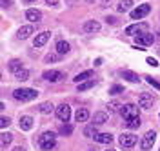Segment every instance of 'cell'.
I'll return each mask as SVG.
<instances>
[{
  "instance_id": "1",
  "label": "cell",
  "mask_w": 160,
  "mask_h": 151,
  "mask_svg": "<svg viewBox=\"0 0 160 151\" xmlns=\"http://www.w3.org/2000/svg\"><path fill=\"white\" fill-rule=\"evenodd\" d=\"M13 97H15V100H18V102H31L38 97V91L31 89V88H18V89L13 91Z\"/></svg>"
},
{
  "instance_id": "2",
  "label": "cell",
  "mask_w": 160,
  "mask_h": 151,
  "mask_svg": "<svg viewBox=\"0 0 160 151\" xmlns=\"http://www.w3.org/2000/svg\"><path fill=\"white\" fill-rule=\"evenodd\" d=\"M55 138H57V133L55 131H44L38 137V146L44 151H51L55 148Z\"/></svg>"
},
{
  "instance_id": "3",
  "label": "cell",
  "mask_w": 160,
  "mask_h": 151,
  "mask_svg": "<svg viewBox=\"0 0 160 151\" xmlns=\"http://www.w3.org/2000/svg\"><path fill=\"white\" fill-rule=\"evenodd\" d=\"M146 31H148V24H146V22H140V24L128 26V28H126V35H129V37H138V35H144Z\"/></svg>"
},
{
  "instance_id": "4",
  "label": "cell",
  "mask_w": 160,
  "mask_h": 151,
  "mask_svg": "<svg viewBox=\"0 0 160 151\" xmlns=\"http://www.w3.org/2000/svg\"><path fill=\"white\" fill-rule=\"evenodd\" d=\"M155 140H157V133L155 131H148L144 137H142V140H140V149L148 151L153 148V144H155Z\"/></svg>"
},
{
  "instance_id": "5",
  "label": "cell",
  "mask_w": 160,
  "mask_h": 151,
  "mask_svg": "<svg viewBox=\"0 0 160 151\" xmlns=\"http://www.w3.org/2000/svg\"><path fill=\"white\" fill-rule=\"evenodd\" d=\"M42 78L44 80H48V82H60V80H64L66 78V75L62 73V71H57V69H49V71H44L42 73Z\"/></svg>"
},
{
  "instance_id": "6",
  "label": "cell",
  "mask_w": 160,
  "mask_h": 151,
  "mask_svg": "<svg viewBox=\"0 0 160 151\" xmlns=\"http://www.w3.org/2000/svg\"><path fill=\"white\" fill-rule=\"evenodd\" d=\"M120 115H122L126 120L135 118V117H138V108H137L135 104H124L122 109H120Z\"/></svg>"
},
{
  "instance_id": "7",
  "label": "cell",
  "mask_w": 160,
  "mask_h": 151,
  "mask_svg": "<svg viewBox=\"0 0 160 151\" xmlns=\"http://www.w3.org/2000/svg\"><path fill=\"white\" fill-rule=\"evenodd\" d=\"M149 11H151L149 4H142V6H138V8H135V9L131 11V18H133V20H140V18H144L146 15H149Z\"/></svg>"
},
{
  "instance_id": "8",
  "label": "cell",
  "mask_w": 160,
  "mask_h": 151,
  "mask_svg": "<svg viewBox=\"0 0 160 151\" xmlns=\"http://www.w3.org/2000/svg\"><path fill=\"white\" fill-rule=\"evenodd\" d=\"M137 140H138V138H137L133 133H122L120 138H118V142H120L122 148H133V146L137 144Z\"/></svg>"
},
{
  "instance_id": "9",
  "label": "cell",
  "mask_w": 160,
  "mask_h": 151,
  "mask_svg": "<svg viewBox=\"0 0 160 151\" xmlns=\"http://www.w3.org/2000/svg\"><path fill=\"white\" fill-rule=\"evenodd\" d=\"M57 117H58L62 122H68L69 120V117H71V108L68 106V104H60L58 108H57Z\"/></svg>"
},
{
  "instance_id": "10",
  "label": "cell",
  "mask_w": 160,
  "mask_h": 151,
  "mask_svg": "<svg viewBox=\"0 0 160 151\" xmlns=\"http://www.w3.org/2000/svg\"><path fill=\"white\" fill-rule=\"evenodd\" d=\"M138 106L142 108V109H149V108H153V95H151V93H140Z\"/></svg>"
},
{
  "instance_id": "11",
  "label": "cell",
  "mask_w": 160,
  "mask_h": 151,
  "mask_svg": "<svg viewBox=\"0 0 160 151\" xmlns=\"http://www.w3.org/2000/svg\"><path fill=\"white\" fill-rule=\"evenodd\" d=\"M49 37H51L49 31H42V33H38V35L33 38V44H35V48H42L46 42L49 40Z\"/></svg>"
},
{
  "instance_id": "12",
  "label": "cell",
  "mask_w": 160,
  "mask_h": 151,
  "mask_svg": "<svg viewBox=\"0 0 160 151\" xmlns=\"http://www.w3.org/2000/svg\"><path fill=\"white\" fill-rule=\"evenodd\" d=\"M135 40H137V46H151L155 42V37L151 33H144V35H138Z\"/></svg>"
},
{
  "instance_id": "13",
  "label": "cell",
  "mask_w": 160,
  "mask_h": 151,
  "mask_svg": "<svg viewBox=\"0 0 160 151\" xmlns=\"http://www.w3.org/2000/svg\"><path fill=\"white\" fill-rule=\"evenodd\" d=\"M82 29L86 31V33H98L100 31V22L98 20H86Z\"/></svg>"
},
{
  "instance_id": "14",
  "label": "cell",
  "mask_w": 160,
  "mask_h": 151,
  "mask_svg": "<svg viewBox=\"0 0 160 151\" xmlns=\"http://www.w3.org/2000/svg\"><path fill=\"white\" fill-rule=\"evenodd\" d=\"M33 33H35L33 26H29V24H28V26H22V28H20L18 33H17V37H18L20 40H26V38H29Z\"/></svg>"
},
{
  "instance_id": "15",
  "label": "cell",
  "mask_w": 160,
  "mask_h": 151,
  "mask_svg": "<svg viewBox=\"0 0 160 151\" xmlns=\"http://www.w3.org/2000/svg\"><path fill=\"white\" fill-rule=\"evenodd\" d=\"M106 122H108V113L97 111V113L93 115V124H95V126H102V124H106Z\"/></svg>"
},
{
  "instance_id": "16",
  "label": "cell",
  "mask_w": 160,
  "mask_h": 151,
  "mask_svg": "<svg viewBox=\"0 0 160 151\" xmlns=\"http://www.w3.org/2000/svg\"><path fill=\"white\" fill-rule=\"evenodd\" d=\"M26 18L29 22H40L42 20V13L38 9H28L26 11Z\"/></svg>"
},
{
  "instance_id": "17",
  "label": "cell",
  "mask_w": 160,
  "mask_h": 151,
  "mask_svg": "<svg viewBox=\"0 0 160 151\" xmlns=\"http://www.w3.org/2000/svg\"><path fill=\"white\" fill-rule=\"evenodd\" d=\"M93 78V71L88 69V71H82V73H78L73 80L77 82V84H82V82H86V80H91Z\"/></svg>"
},
{
  "instance_id": "18",
  "label": "cell",
  "mask_w": 160,
  "mask_h": 151,
  "mask_svg": "<svg viewBox=\"0 0 160 151\" xmlns=\"http://www.w3.org/2000/svg\"><path fill=\"white\" fill-rule=\"evenodd\" d=\"M89 118V111L86 109V108H78L77 113H75V120L77 122H88Z\"/></svg>"
},
{
  "instance_id": "19",
  "label": "cell",
  "mask_w": 160,
  "mask_h": 151,
  "mask_svg": "<svg viewBox=\"0 0 160 151\" xmlns=\"http://www.w3.org/2000/svg\"><path fill=\"white\" fill-rule=\"evenodd\" d=\"M33 118H31V117H28V115H26V117H20V129L22 131H29L31 128H33Z\"/></svg>"
},
{
  "instance_id": "20",
  "label": "cell",
  "mask_w": 160,
  "mask_h": 151,
  "mask_svg": "<svg viewBox=\"0 0 160 151\" xmlns=\"http://www.w3.org/2000/svg\"><path fill=\"white\" fill-rule=\"evenodd\" d=\"M120 75H122V77H124L128 82H133V84L140 80L138 75H137V73H133V71H129V69H122V71H120Z\"/></svg>"
},
{
  "instance_id": "21",
  "label": "cell",
  "mask_w": 160,
  "mask_h": 151,
  "mask_svg": "<svg viewBox=\"0 0 160 151\" xmlns=\"http://www.w3.org/2000/svg\"><path fill=\"white\" fill-rule=\"evenodd\" d=\"M95 140L100 142V144H111V142H113V135H111V133H98V135L95 137Z\"/></svg>"
},
{
  "instance_id": "22",
  "label": "cell",
  "mask_w": 160,
  "mask_h": 151,
  "mask_svg": "<svg viewBox=\"0 0 160 151\" xmlns=\"http://www.w3.org/2000/svg\"><path fill=\"white\" fill-rule=\"evenodd\" d=\"M84 135H86L88 138H95V137L98 135V129H97V126H95V124H89V126H86V128H84Z\"/></svg>"
},
{
  "instance_id": "23",
  "label": "cell",
  "mask_w": 160,
  "mask_h": 151,
  "mask_svg": "<svg viewBox=\"0 0 160 151\" xmlns=\"http://www.w3.org/2000/svg\"><path fill=\"white\" fill-rule=\"evenodd\" d=\"M131 6H133V0H120L118 6H117V11L118 13H126V11L131 9Z\"/></svg>"
},
{
  "instance_id": "24",
  "label": "cell",
  "mask_w": 160,
  "mask_h": 151,
  "mask_svg": "<svg viewBox=\"0 0 160 151\" xmlns=\"http://www.w3.org/2000/svg\"><path fill=\"white\" fill-rule=\"evenodd\" d=\"M57 53H58V55H68V53H69V44L66 40L57 42Z\"/></svg>"
},
{
  "instance_id": "25",
  "label": "cell",
  "mask_w": 160,
  "mask_h": 151,
  "mask_svg": "<svg viewBox=\"0 0 160 151\" xmlns=\"http://www.w3.org/2000/svg\"><path fill=\"white\" fill-rule=\"evenodd\" d=\"M11 140H13V135H11V133H2V135H0V144H2V149H6V148L11 144Z\"/></svg>"
},
{
  "instance_id": "26",
  "label": "cell",
  "mask_w": 160,
  "mask_h": 151,
  "mask_svg": "<svg viewBox=\"0 0 160 151\" xmlns=\"http://www.w3.org/2000/svg\"><path fill=\"white\" fill-rule=\"evenodd\" d=\"M38 109H40V113H42V115H49L51 111L55 109V106H53L51 102H42V104L38 106Z\"/></svg>"
},
{
  "instance_id": "27",
  "label": "cell",
  "mask_w": 160,
  "mask_h": 151,
  "mask_svg": "<svg viewBox=\"0 0 160 151\" xmlns=\"http://www.w3.org/2000/svg\"><path fill=\"white\" fill-rule=\"evenodd\" d=\"M95 84H97V80H95V78H91V80H86V82H82V84H78V93L91 89V88H93Z\"/></svg>"
},
{
  "instance_id": "28",
  "label": "cell",
  "mask_w": 160,
  "mask_h": 151,
  "mask_svg": "<svg viewBox=\"0 0 160 151\" xmlns=\"http://www.w3.org/2000/svg\"><path fill=\"white\" fill-rule=\"evenodd\" d=\"M140 117H135V118H129V120H126V126L129 128V129H137V128H140Z\"/></svg>"
},
{
  "instance_id": "29",
  "label": "cell",
  "mask_w": 160,
  "mask_h": 151,
  "mask_svg": "<svg viewBox=\"0 0 160 151\" xmlns=\"http://www.w3.org/2000/svg\"><path fill=\"white\" fill-rule=\"evenodd\" d=\"M8 68H9V71H13V73H18V71H22V62L15 58V60L9 62V66H8Z\"/></svg>"
},
{
  "instance_id": "30",
  "label": "cell",
  "mask_w": 160,
  "mask_h": 151,
  "mask_svg": "<svg viewBox=\"0 0 160 151\" xmlns=\"http://www.w3.org/2000/svg\"><path fill=\"white\" fill-rule=\"evenodd\" d=\"M120 109H122V104H120L118 100H113V102L108 104V111H109V113H117V111H120Z\"/></svg>"
},
{
  "instance_id": "31",
  "label": "cell",
  "mask_w": 160,
  "mask_h": 151,
  "mask_svg": "<svg viewBox=\"0 0 160 151\" xmlns=\"http://www.w3.org/2000/svg\"><path fill=\"white\" fill-rule=\"evenodd\" d=\"M15 78H17V80H20V82L28 80V78H29V71H28V69H22V71H18V73H15Z\"/></svg>"
},
{
  "instance_id": "32",
  "label": "cell",
  "mask_w": 160,
  "mask_h": 151,
  "mask_svg": "<svg viewBox=\"0 0 160 151\" xmlns=\"http://www.w3.org/2000/svg\"><path fill=\"white\" fill-rule=\"evenodd\" d=\"M71 131H73V126H69V124H64V126L60 128V133H62V135H71Z\"/></svg>"
},
{
  "instance_id": "33",
  "label": "cell",
  "mask_w": 160,
  "mask_h": 151,
  "mask_svg": "<svg viewBox=\"0 0 160 151\" xmlns=\"http://www.w3.org/2000/svg\"><path fill=\"white\" fill-rule=\"evenodd\" d=\"M122 91H124V88L118 86V84H115V86L109 89V93H111V95H118V93H122Z\"/></svg>"
},
{
  "instance_id": "34",
  "label": "cell",
  "mask_w": 160,
  "mask_h": 151,
  "mask_svg": "<svg viewBox=\"0 0 160 151\" xmlns=\"http://www.w3.org/2000/svg\"><path fill=\"white\" fill-rule=\"evenodd\" d=\"M58 57H60V55H48V57H46V62H48V64L57 62V60H58Z\"/></svg>"
},
{
  "instance_id": "35",
  "label": "cell",
  "mask_w": 160,
  "mask_h": 151,
  "mask_svg": "<svg viewBox=\"0 0 160 151\" xmlns=\"http://www.w3.org/2000/svg\"><path fill=\"white\" fill-rule=\"evenodd\" d=\"M146 78H148V82H149V84L153 86V88H157V89H160V82H157L155 78H151V77H146Z\"/></svg>"
},
{
  "instance_id": "36",
  "label": "cell",
  "mask_w": 160,
  "mask_h": 151,
  "mask_svg": "<svg viewBox=\"0 0 160 151\" xmlns=\"http://www.w3.org/2000/svg\"><path fill=\"white\" fill-rule=\"evenodd\" d=\"M9 124H11V120L8 117H2V118H0V126H2V128H8Z\"/></svg>"
},
{
  "instance_id": "37",
  "label": "cell",
  "mask_w": 160,
  "mask_h": 151,
  "mask_svg": "<svg viewBox=\"0 0 160 151\" xmlns=\"http://www.w3.org/2000/svg\"><path fill=\"white\" fill-rule=\"evenodd\" d=\"M148 64H149V66H153V68H157V66H158V62H157V58H151V57H148Z\"/></svg>"
},
{
  "instance_id": "38",
  "label": "cell",
  "mask_w": 160,
  "mask_h": 151,
  "mask_svg": "<svg viewBox=\"0 0 160 151\" xmlns=\"http://www.w3.org/2000/svg\"><path fill=\"white\" fill-rule=\"evenodd\" d=\"M48 6H53V8H58V0H46Z\"/></svg>"
},
{
  "instance_id": "39",
  "label": "cell",
  "mask_w": 160,
  "mask_h": 151,
  "mask_svg": "<svg viewBox=\"0 0 160 151\" xmlns=\"http://www.w3.org/2000/svg\"><path fill=\"white\" fill-rule=\"evenodd\" d=\"M13 4V0H2V8H9Z\"/></svg>"
},
{
  "instance_id": "40",
  "label": "cell",
  "mask_w": 160,
  "mask_h": 151,
  "mask_svg": "<svg viewBox=\"0 0 160 151\" xmlns=\"http://www.w3.org/2000/svg\"><path fill=\"white\" fill-rule=\"evenodd\" d=\"M111 2H113V0H100V4H102V8H108V6H109Z\"/></svg>"
},
{
  "instance_id": "41",
  "label": "cell",
  "mask_w": 160,
  "mask_h": 151,
  "mask_svg": "<svg viewBox=\"0 0 160 151\" xmlns=\"http://www.w3.org/2000/svg\"><path fill=\"white\" fill-rule=\"evenodd\" d=\"M106 20H108V24H115V22H117V18H113V17H108Z\"/></svg>"
},
{
  "instance_id": "42",
  "label": "cell",
  "mask_w": 160,
  "mask_h": 151,
  "mask_svg": "<svg viewBox=\"0 0 160 151\" xmlns=\"http://www.w3.org/2000/svg\"><path fill=\"white\" fill-rule=\"evenodd\" d=\"M95 66H102V58H97L95 60Z\"/></svg>"
},
{
  "instance_id": "43",
  "label": "cell",
  "mask_w": 160,
  "mask_h": 151,
  "mask_svg": "<svg viewBox=\"0 0 160 151\" xmlns=\"http://www.w3.org/2000/svg\"><path fill=\"white\" fill-rule=\"evenodd\" d=\"M11 151H26V149H24L22 146H18V148H15V149H11Z\"/></svg>"
},
{
  "instance_id": "44",
  "label": "cell",
  "mask_w": 160,
  "mask_h": 151,
  "mask_svg": "<svg viewBox=\"0 0 160 151\" xmlns=\"http://www.w3.org/2000/svg\"><path fill=\"white\" fill-rule=\"evenodd\" d=\"M24 4H33V2H37V0H22Z\"/></svg>"
},
{
  "instance_id": "45",
  "label": "cell",
  "mask_w": 160,
  "mask_h": 151,
  "mask_svg": "<svg viewBox=\"0 0 160 151\" xmlns=\"http://www.w3.org/2000/svg\"><path fill=\"white\" fill-rule=\"evenodd\" d=\"M108 151H115V149H108Z\"/></svg>"
}]
</instances>
